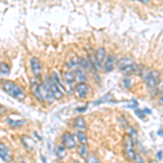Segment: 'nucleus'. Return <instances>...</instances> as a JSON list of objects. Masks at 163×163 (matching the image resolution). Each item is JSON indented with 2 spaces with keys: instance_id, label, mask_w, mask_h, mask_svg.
<instances>
[{
  "instance_id": "nucleus-24",
  "label": "nucleus",
  "mask_w": 163,
  "mask_h": 163,
  "mask_svg": "<svg viewBox=\"0 0 163 163\" xmlns=\"http://www.w3.org/2000/svg\"><path fill=\"white\" fill-rule=\"evenodd\" d=\"M88 155L89 153H88V149H87V145H81V147H79V155L85 159Z\"/></svg>"
},
{
  "instance_id": "nucleus-25",
  "label": "nucleus",
  "mask_w": 163,
  "mask_h": 163,
  "mask_svg": "<svg viewBox=\"0 0 163 163\" xmlns=\"http://www.w3.org/2000/svg\"><path fill=\"white\" fill-rule=\"evenodd\" d=\"M122 86L124 89H130V87H132V79L130 77H124L122 79Z\"/></svg>"
},
{
  "instance_id": "nucleus-9",
  "label": "nucleus",
  "mask_w": 163,
  "mask_h": 163,
  "mask_svg": "<svg viewBox=\"0 0 163 163\" xmlns=\"http://www.w3.org/2000/svg\"><path fill=\"white\" fill-rule=\"evenodd\" d=\"M31 70L36 79H39L41 76V73H43V64H41L39 59L36 58V57H33V58L31 59Z\"/></svg>"
},
{
  "instance_id": "nucleus-30",
  "label": "nucleus",
  "mask_w": 163,
  "mask_h": 163,
  "mask_svg": "<svg viewBox=\"0 0 163 163\" xmlns=\"http://www.w3.org/2000/svg\"><path fill=\"white\" fill-rule=\"evenodd\" d=\"M4 112H6V110H4V108L0 105V115H1V114H3Z\"/></svg>"
},
{
  "instance_id": "nucleus-7",
  "label": "nucleus",
  "mask_w": 163,
  "mask_h": 163,
  "mask_svg": "<svg viewBox=\"0 0 163 163\" xmlns=\"http://www.w3.org/2000/svg\"><path fill=\"white\" fill-rule=\"evenodd\" d=\"M43 83H45V84L47 85L48 87H49V89L51 90V93L53 94L56 100H60V99L63 98V93H62V90L60 88H59L58 86H57L56 83L52 81L51 77H46L45 82H43Z\"/></svg>"
},
{
  "instance_id": "nucleus-18",
  "label": "nucleus",
  "mask_w": 163,
  "mask_h": 163,
  "mask_svg": "<svg viewBox=\"0 0 163 163\" xmlns=\"http://www.w3.org/2000/svg\"><path fill=\"white\" fill-rule=\"evenodd\" d=\"M74 74H75V79H76L79 83H83L87 79V76H86V72L79 66L77 68L76 70H74Z\"/></svg>"
},
{
  "instance_id": "nucleus-5",
  "label": "nucleus",
  "mask_w": 163,
  "mask_h": 163,
  "mask_svg": "<svg viewBox=\"0 0 163 163\" xmlns=\"http://www.w3.org/2000/svg\"><path fill=\"white\" fill-rule=\"evenodd\" d=\"M104 58H105V49L101 47L96 51L95 56L91 59V63H93V66L96 70L100 71L102 69V64H103V61H104Z\"/></svg>"
},
{
  "instance_id": "nucleus-11",
  "label": "nucleus",
  "mask_w": 163,
  "mask_h": 163,
  "mask_svg": "<svg viewBox=\"0 0 163 163\" xmlns=\"http://www.w3.org/2000/svg\"><path fill=\"white\" fill-rule=\"evenodd\" d=\"M102 66H103V71L105 73L112 72L114 70V68H115V58H114V56H112V54L105 56Z\"/></svg>"
},
{
  "instance_id": "nucleus-31",
  "label": "nucleus",
  "mask_w": 163,
  "mask_h": 163,
  "mask_svg": "<svg viewBox=\"0 0 163 163\" xmlns=\"http://www.w3.org/2000/svg\"><path fill=\"white\" fill-rule=\"evenodd\" d=\"M139 2H141V3H148L150 0H138Z\"/></svg>"
},
{
  "instance_id": "nucleus-4",
  "label": "nucleus",
  "mask_w": 163,
  "mask_h": 163,
  "mask_svg": "<svg viewBox=\"0 0 163 163\" xmlns=\"http://www.w3.org/2000/svg\"><path fill=\"white\" fill-rule=\"evenodd\" d=\"M124 155H125L126 159L130 160V161H134L135 155H136V151L134 149V143H133L130 135H127L124 139Z\"/></svg>"
},
{
  "instance_id": "nucleus-12",
  "label": "nucleus",
  "mask_w": 163,
  "mask_h": 163,
  "mask_svg": "<svg viewBox=\"0 0 163 163\" xmlns=\"http://www.w3.org/2000/svg\"><path fill=\"white\" fill-rule=\"evenodd\" d=\"M40 90H41V95H43V101H48V102H53L56 100L53 94L51 93V90L49 89V87L43 83V85H40Z\"/></svg>"
},
{
  "instance_id": "nucleus-1",
  "label": "nucleus",
  "mask_w": 163,
  "mask_h": 163,
  "mask_svg": "<svg viewBox=\"0 0 163 163\" xmlns=\"http://www.w3.org/2000/svg\"><path fill=\"white\" fill-rule=\"evenodd\" d=\"M2 89H3L9 96L20 100V101H23V100H25V98H26V94H25L24 89L21 86H19L18 84H15L14 82H11V81L3 82Z\"/></svg>"
},
{
  "instance_id": "nucleus-3",
  "label": "nucleus",
  "mask_w": 163,
  "mask_h": 163,
  "mask_svg": "<svg viewBox=\"0 0 163 163\" xmlns=\"http://www.w3.org/2000/svg\"><path fill=\"white\" fill-rule=\"evenodd\" d=\"M145 83L146 86L150 89H153L158 87L160 83V72L157 70H152L145 75Z\"/></svg>"
},
{
  "instance_id": "nucleus-23",
  "label": "nucleus",
  "mask_w": 163,
  "mask_h": 163,
  "mask_svg": "<svg viewBox=\"0 0 163 163\" xmlns=\"http://www.w3.org/2000/svg\"><path fill=\"white\" fill-rule=\"evenodd\" d=\"M7 122H8V124L11 126V127L18 128V127H21V126L25 123V121L24 120H17L15 121V120H12V119H7Z\"/></svg>"
},
{
  "instance_id": "nucleus-13",
  "label": "nucleus",
  "mask_w": 163,
  "mask_h": 163,
  "mask_svg": "<svg viewBox=\"0 0 163 163\" xmlns=\"http://www.w3.org/2000/svg\"><path fill=\"white\" fill-rule=\"evenodd\" d=\"M62 79H63V81L66 85H70V86H72L75 83V81H76V79H75L74 71H71V70L62 72Z\"/></svg>"
},
{
  "instance_id": "nucleus-19",
  "label": "nucleus",
  "mask_w": 163,
  "mask_h": 163,
  "mask_svg": "<svg viewBox=\"0 0 163 163\" xmlns=\"http://www.w3.org/2000/svg\"><path fill=\"white\" fill-rule=\"evenodd\" d=\"M54 153H56V157L58 158V159H60V160L64 159L65 155H66V148L62 144L57 145L56 150H54Z\"/></svg>"
},
{
  "instance_id": "nucleus-27",
  "label": "nucleus",
  "mask_w": 163,
  "mask_h": 163,
  "mask_svg": "<svg viewBox=\"0 0 163 163\" xmlns=\"http://www.w3.org/2000/svg\"><path fill=\"white\" fill-rule=\"evenodd\" d=\"M135 113H136V115L138 116L139 119H145V112H144V110L136 109V110H135Z\"/></svg>"
},
{
  "instance_id": "nucleus-2",
  "label": "nucleus",
  "mask_w": 163,
  "mask_h": 163,
  "mask_svg": "<svg viewBox=\"0 0 163 163\" xmlns=\"http://www.w3.org/2000/svg\"><path fill=\"white\" fill-rule=\"evenodd\" d=\"M118 66L120 71L125 75H132L136 72V64L130 58H122L118 62Z\"/></svg>"
},
{
  "instance_id": "nucleus-8",
  "label": "nucleus",
  "mask_w": 163,
  "mask_h": 163,
  "mask_svg": "<svg viewBox=\"0 0 163 163\" xmlns=\"http://www.w3.org/2000/svg\"><path fill=\"white\" fill-rule=\"evenodd\" d=\"M74 93L79 99H85L89 94V86L85 82L79 83V84L75 86Z\"/></svg>"
},
{
  "instance_id": "nucleus-14",
  "label": "nucleus",
  "mask_w": 163,
  "mask_h": 163,
  "mask_svg": "<svg viewBox=\"0 0 163 163\" xmlns=\"http://www.w3.org/2000/svg\"><path fill=\"white\" fill-rule=\"evenodd\" d=\"M65 66L68 70H71V71L76 70L77 68H79V58L77 56L70 57L65 62Z\"/></svg>"
},
{
  "instance_id": "nucleus-29",
  "label": "nucleus",
  "mask_w": 163,
  "mask_h": 163,
  "mask_svg": "<svg viewBox=\"0 0 163 163\" xmlns=\"http://www.w3.org/2000/svg\"><path fill=\"white\" fill-rule=\"evenodd\" d=\"M86 109H87V107L77 108V109H76V111H77V112H85V111H86Z\"/></svg>"
},
{
  "instance_id": "nucleus-32",
  "label": "nucleus",
  "mask_w": 163,
  "mask_h": 163,
  "mask_svg": "<svg viewBox=\"0 0 163 163\" xmlns=\"http://www.w3.org/2000/svg\"><path fill=\"white\" fill-rule=\"evenodd\" d=\"M144 112H145V113L151 114V111H150V110H149V109H145V110H144Z\"/></svg>"
},
{
  "instance_id": "nucleus-26",
  "label": "nucleus",
  "mask_w": 163,
  "mask_h": 163,
  "mask_svg": "<svg viewBox=\"0 0 163 163\" xmlns=\"http://www.w3.org/2000/svg\"><path fill=\"white\" fill-rule=\"evenodd\" d=\"M85 159H86V161L87 162H99V160H98V158H96L95 155H87L86 158H85Z\"/></svg>"
},
{
  "instance_id": "nucleus-33",
  "label": "nucleus",
  "mask_w": 163,
  "mask_h": 163,
  "mask_svg": "<svg viewBox=\"0 0 163 163\" xmlns=\"http://www.w3.org/2000/svg\"><path fill=\"white\" fill-rule=\"evenodd\" d=\"M158 134H159V136H162V128H160V130H158Z\"/></svg>"
},
{
  "instance_id": "nucleus-22",
  "label": "nucleus",
  "mask_w": 163,
  "mask_h": 163,
  "mask_svg": "<svg viewBox=\"0 0 163 163\" xmlns=\"http://www.w3.org/2000/svg\"><path fill=\"white\" fill-rule=\"evenodd\" d=\"M9 74H10V66L4 62H1L0 63V75L1 76H7Z\"/></svg>"
},
{
  "instance_id": "nucleus-15",
  "label": "nucleus",
  "mask_w": 163,
  "mask_h": 163,
  "mask_svg": "<svg viewBox=\"0 0 163 163\" xmlns=\"http://www.w3.org/2000/svg\"><path fill=\"white\" fill-rule=\"evenodd\" d=\"M21 143L25 147V149L28 151H33L34 148H35V141L33 140V138H31L29 136H26V135L21 137Z\"/></svg>"
},
{
  "instance_id": "nucleus-21",
  "label": "nucleus",
  "mask_w": 163,
  "mask_h": 163,
  "mask_svg": "<svg viewBox=\"0 0 163 163\" xmlns=\"http://www.w3.org/2000/svg\"><path fill=\"white\" fill-rule=\"evenodd\" d=\"M76 137H77V139H79V143H81V145L88 144V137L86 136V134H85L83 130H79V132L76 133Z\"/></svg>"
},
{
  "instance_id": "nucleus-28",
  "label": "nucleus",
  "mask_w": 163,
  "mask_h": 163,
  "mask_svg": "<svg viewBox=\"0 0 163 163\" xmlns=\"http://www.w3.org/2000/svg\"><path fill=\"white\" fill-rule=\"evenodd\" d=\"M157 158L160 160V161H162V150H159L157 152Z\"/></svg>"
},
{
  "instance_id": "nucleus-20",
  "label": "nucleus",
  "mask_w": 163,
  "mask_h": 163,
  "mask_svg": "<svg viewBox=\"0 0 163 163\" xmlns=\"http://www.w3.org/2000/svg\"><path fill=\"white\" fill-rule=\"evenodd\" d=\"M51 79H52V81H53L54 83H56L57 86H58L62 91H64V93H66V88H65V86H64V85L61 83L60 77H59V75L57 74L56 72H53V73H52V74H51Z\"/></svg>"
},
{
  "instance_id": "nucleus-16",
  "label": "nucleus",
  "mask_w": 163,
  "mask_h": 163,
  "mask_svg": "<svg viewBox=\"0 0 163 163\" xmlns=\"http://www.w3.org/2000/svg\"><path fill=\"white\" fill-rule=\"evenodd\" d=\"M32 91H33V95L35 96V98L39 102H43V98L41 95L40 90V84L38 82H32Z\"/></svg>"
},
{
  "instance_id": "nucleus-10",
  "label": "nucleus",
  "mask_w": 163,
  "mask_h": 163,
  "mask_svg": "<svg viewBox=\"0 0 163 163\" xmlns=\"http://www.w3.org/2000/svg\"><path fill=\"white\" fill-rule=\"evenodd\" d=\"M0 158H1V160L4 162L13 161V157H12V153H11L10 149L2 143H0Z\"/></svg>"
},
{
  "instance_id": "nucleus-17",
  "label": "nucleus",
  "mask_w": 163,
  "mask_h": 163,
  "mask_svg": "<svg viewBox=\"0 0 163 163\" xmlns=\"http://www.w3.org/2000/svg\"><path fill=\"white\" fill-rule=\"evenodd\" d=\"M74 127L76 128V130H83V132L87 130V124H86V122H85V120H84L83 116H77V118L75 119Z\"/></svg>"
},
{
  "instance_id": "nucleus-6",
  "label": "nucleus",
  "mask_w": 163,
  "mask_h": 163,
  "mask_svg": "<svg viewBox=\"0 0 163 163\" xmlns=\"http://www.w3.org/2000/svg\"><path fill=\"white\" fill-rule=\"evenodd\" d=\"M62 145L65 147L66 149H75L76 148V140H75V136L71 132L63 133L61 137Z\"/></svg>"
}]
</instances>
